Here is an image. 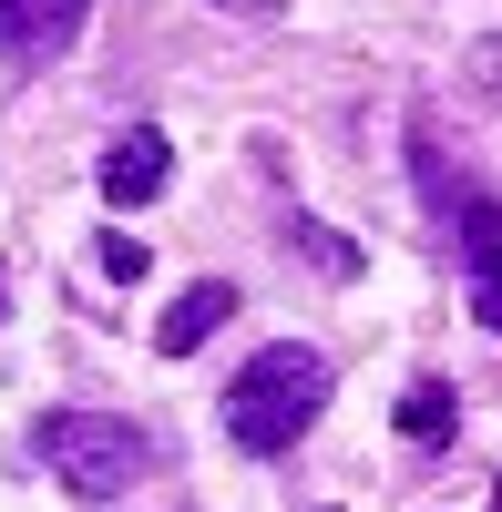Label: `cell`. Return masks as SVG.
I'll list each match as a JSON object with an SVG mask.
<instances>
[{
    "label": "cell",
    "mask_w": 502,
    "mask_h": 512,
    "mask_svg": "<svg viewBox=\"0 0 502 512\" xmlns=\"http://www.w3.org/2000/svg\"><path fill=\"white\" fill-rule=\"evenodd\" d=\"M0 297H11V277H0Z\"/></svg>",
    "instance_id": "cell-13"
},
{
    "label": "cell",
    "mask_w": 502,
    "mask_h": 512,
    "mask_svg": "<svg viewBox=\"0 0 502 512\" xmlns=\"http://www.w3.org/2000/svg\"><path fill=\"white\" fill-rule=\"evenodd\" d=\"M226 318H236V287H216V277H205V287H185L175 308L154 318V349H164V359H195V349H205V338H216Z\"/></svg>",
    "instance_id": "cell-6"
},
{
    "label": "cell",
    "mask_w": 502,
    "mask_h": 512,
    "mask_svg": "<svg viewBox=\"0 0 502 512\" xmlns=\"http://www.w3.org/2000/svg\"><path fill=\"white\" fill-rule=\"evenodd\" d=\"M287 236H298V246L318 256V267H328V277H359V246H349L339 226H308V216H298V226H287Z\"/></svg>",
    "instance_id": "cell-8"
},
{
    "label": "cell",
    "mask_w": 502,
    "mask_h": 512,
    "mask_svg": "<svg viewBox=\"0 0 502 512\" xmlns=\"http://www.w3.org/2000/svg\"><path fill=\"white\" fill-rule=\"evenodd\" d=\"M410 175H421V195L441 205V226L462 236V267H472V318L502 328V205L472 185V175H451L441 144H431V123H410Z\"/></svg>",
    "instance_id": "cell-3"
},
{
    "label": "cell",
    "mask_w": 502,
    "mask_h": 512,
    "mask_svg": "<svg viewBox=\"0 0 502 512\" xmlns=\"http://www.w3.org/2000/svg\"><path fill=\"white\" fill-rule=\"evenodd\" d=\"M492 512H502V482H492Z\"/></svg>",
    "instance_id": "cell-12"
},
{
    "label": "cell",
    "mask_w": 502,
    "mask_h": 512,
    "mask_svg": "<svg viewBox=\"0 0 502 512\" xmlns=\"http://www.w3.org/2000/svg\"><path fill=\"white\" fill-rule=\"evenodd\" d=\"M216 11H246V21H277L287 0H216Z\"/></svg>",
    "instance_id": "cell-11"
},
{
    "label": "cell",
    "mask_w": 502,
    "mask_h": 512,
    "mask_svg": "<svg viewBox=\"0 0 502 512\" xmlns=\"http://www.w3.org/2000/svg\"><path fill=\"white\" fill-rule=\"evenodd\" d=\"M82 21H93V0H0V41H11L21 62H62Z\"/></svg>",
    "instance_id": "cell-5"
},
{
    "label": "cell",
    "mask_w": 502,
    "mask_h": 512,
    "mask_svg": "<svg viewBox=\"0 0 502 512\" xmlns=\"http://www.w3.org/2000/svg\"><path fill=\"white\" fill-rule=\"evenodd\" d=\"M31 451L52 461V482H62L72 502H113V492H134L144 461H154V441L134 431V420H113V410H41Z\"/></svg>",
    "instance_id": "cell-2"
},
{
    "label": "cell",
    "mask_w": 502,
    "mask_h": 512,
    "mask_svg": "<svg viewBox=\"0 0 502 512\" xmlns=\"http://www.w3.org/2000/svg\"><path fill=\"white\" fill-rule=\"evenodd\" d=\"M462 82H472V93H482V103L502 113V31H482L472 52H462Z\"/></svg>",
    "instance_id": "cell-9"
},
{
    "label": "cell",
    "mask_w": 502,
    "mask_h": 512,
    "mask_svg": "<svg viewBox=\"0 0 502 512\" xmlns=\"http://www.w3.org/2000/svg\"><path fill=\"white\" fill-rule=\"evenodd\" d=\"M103 277H144V236H103Z\"/></svg>",
    "instance_id": "cell-10"
},
{
    "label": "cell",
    "mask_w": 502,
    "mask_h": 512,
    "mask_svg": "<svg viewBox=\"0 0 502 512\" xmlns=\"http://www.w3.org/2000/svg\"><path fill=\"white\" fill-rule=\"evenodd\" d=\"M164 175H175V144H164L154 123H134V134H113V144H103V164H93L103 205H154V195H164Z\"/></svg>",
    "instance_id": "cell-4"
},
{
    "label": "cell",
    "mask_w": 502,
    "mask_h": 512,
    "mask_svg": "<svg viewBox=\"0 0 502 512\" xmlns=\"http://www.w3.org/2000/svg\"><path fill=\"white\" fill-rule=\"evenodd\" d=\"M451 420H462V410H451L441 379H410V390H400V431L410 441H451Z\"/></svg>",
    "instance_id": "cell-7"
},
{
    "label": "cell",
    "mask_w": 502,
    "mask_h": 512,
    "mask_svg": "<svg viewBox=\"0 0 502 512\" xmlns=\"http://www.w3.org/2000/svg\"><path fill=\"white\" fill-rule=\"evenodd\" d=\"M318 410H328V359L308 338H267V349L226 379V441L236 451H298Z\"/></svg>",
    "instance_id": "cell-1"
}]
</instances>
